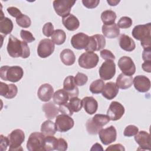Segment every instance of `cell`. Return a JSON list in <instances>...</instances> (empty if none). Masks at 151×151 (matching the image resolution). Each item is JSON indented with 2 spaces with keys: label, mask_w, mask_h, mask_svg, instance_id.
<instances>
[{
  "label": "cell",
  "mask_w": 151,
  "mask_h": 151,
  "mask_svg": "<svg viewBox=\"0 0 151 151\" xmlns=\"http://www.w3.org/2000/svg\"><path fill=\"white\" fill-rule=\"evenodd\" d=\"M8 54L13 58H27L30 55V50L25 41H21L12 35H10L6 47Z\"/></svg>",
  "instance_id": "6da1fadb"
},
{
  "label": "cell",
  "mask_w": 151,
  "mask_h": 151,
  "mask_svg": "<svg viewBox=\"0 0 151 151\" xmlns=\"http://www.w3.org/2000/svg\"><path fill=\"white\" fill-rule=\"evenodd\" d=\"M132 36L141 42L144 50H151V23L137 25L132 32Z\"/></svg>",
  "instance_id": "7a4b0ae2"
},
{
  "label": "cell",
  "mask_w": 151,
  "mask_h": 151,
  "mask_svg": "<svg viewBox=\"0 0 151 151\" xmlns=\"http://www.w3.org/2000/svg\"><path fill=\"white\" fill-rule=\"evenodd\" d=\"M23 75V69L18 65H4L0 68V77L5 81L18 82L22 78Z\"/></svg>",
  "instance_id": "3957f363"
},
{
  "label": "cell",
  "mask_w": 151,
  "mask_h": 151,
  "mask_svg": "<svg viewBox=\"0 0 151 151\" xmlns=\"http://www.w3.org/2000/svg\"><path fill=\"white\" fill-rule=\"evenodd\" d=\"M7 137L9 140V151H19L23 150L21 144L25 140V134L22 130H14Z\"/></svg>",
  "instance_id": "277c9868"
},
{
  "label": "cell",
  "mask_w": 151,
  "mask_h": 151,
  "mask_svg": "<svg viewBox=\"0 0 151 151\" xmlns=\"http://www.w3.org/2000/svg\"><path fill=\"white\" fill-rule=\"evenodd\" d=\"M99 61V57L97 54L92 51H86L79 57L78 63L81 67L91 69L97 65Z\"/></svg>",
  "instance_id": "5b68a950"
},
{
  "label": "cell",
  "mask_w": 151,
  "mask_h": 151,
  "mask_svg": "<svg viewBox=\"0 0 151 151\" xmlns=\"http://www.w3.org/2000/svg\"><path fill=\"white\" fill-rule=\"evenodd\" d=\"M45 136L40 132L32 133L28 139L27 148L29 151H44V141Z\"/></svg>",
  "instance_id": "8992f818"
},
{
  "label": "cell",
  "mask_w": 151,
  "mask_h": 151,
  "mask_svg": "<svg viewBox=\"0 0 151 151\" xmlns=\"http://www.w3.org/2000/svg\"><path fill=\"white\" fill-rule=\"evenodd\" d=\"M76 2L71 0H55L53 1V7L57 14L63 18L70 14Z\"/></svg>",
  "instance_id": "52a82bcc"
},
{
  "label": "cell",
  "mask_w": 151,
  "mask_h": 151,
  "mask_svg": "<svg viewBox=\"0 0 151 151\" xmlns=\"http://www.w3.org/2000/svg\"><path fill=\"white\" fill-rule=\"evenodd\" d=\"M74 122L71 116L61 114L56 116L55 125L57 131L60 132H65L74 126Z\"/></svg>",
  "instance_id": "ba28073f"
},
{
  "label": "cell",
  "mask_w": 151,
  "mask_h": 151,
  "mask_svg": "<svg viewBox=\"0 0 151 151\" xmlns=\"http://www.w3.org/2000/svg\"><path fill=\"white\" fill-rule=\"evenodd\" d=\"M99 73L102 80L111 79L116 74V64L113 60H106L100 66Z\"/></svg>",
  "instance_id": "9c48e42d"
},
{
  "label": "cell",
  "mask_w": 151,
  "mask_h": 151,
  "mask_svg": "<svg viewBox=\"0 0 151 151\" xmlns=\"http://www.w3.org/2000/svg\"><path fill=\"white\" fill-rule=\"evenodd\" d=\"M55 49L54 43L48 38L41 40L37 47V54L41 58H47L51 55Z\"/></svg>",
  "instance_id": "30bf717a"
},
{
  "label": "cell",
  "mask_w": 151,
  "mask_h": 151,
  "mask_svg": "<svg viewBox=\"0 0 151 151\" xmlns=\"http://www.w3.org/2000/svg\"><path fill=\"white\" fill-rule=\"evenodd\" d=\"M106 45V39L101 34H95L89 37L87 47L84 49L86 51H99L104 48Z\"/></svg>",
  "instance_id": "8fae6325"
},
{
  "label": "cell",
  "mask_w": 151,
  "mask_h": 151,
  "mask_svg": "<svg viewBox=\"0 0 151 151\" xmlns=\"http://www.w3.org/2000/svg\"><path fill=\"white\" fill-rule=\"evenodd\" d=\"M98 133L101 142L104 145H108L115 142L117 138L116 129L113 126L101 129Z\"/></svg>",
  "instance_id": "7c38bea8"
},
{
  "label": "cell",
  "mask_w": 151,
  "mask_h": 151,
  "mask_svg": "<svg viewBox=\"0 0 151 151\" xmlns=\"http://www.w3.org/2000/svg\"><path fill=\"white\" fill-rule=\"evenodd\" d=\"M118 66L122 73L132 76L136 71V66L132 59L127 56H123L118 61Z\"/></svg>",
  "instance_id": "4fadbf2b"
},
{
  "label": "cell",
  "mask_w": 151,
  "mask_h": 151,
  "mask_svg": "<svg viewBox=\"0 0 151 151\" xmlns=\"http://www.w3.org/2000/svg\"><path fill=\"white\" fill-rule=\"evenodd\" d=\"M124 107L120 103L113 101L109 106L107 111V115L111 120L116 121L122 118L124 113Z\"/></svg>",
  "instance_id": "5bb4252c"
},
{
  "label": "cell",
  "mask_w": 151,
  "mask_h": 151,
  "mask_svg": "<svg viewBox=\"0 0 151 151\" xmlns=\"http://www.w3.org/2000/svg\"><path fill=\"white\" fill-rule=\"evenodd\" d=\"M89 36L83 32H78L74 35L71 39V44L77 50L85 49L88 44Z\"/></svg>",
  "instance_id": "9a60e30c"
},
{
  "label": "cell",
  "mask_w": 151,
  "mask_h": 151,
  "mask_svg": "<svg viewBox=\"0 0 151 151\" xmlns=\"http://www.w3.org/2000/svg\"><path fill=\"white\" fill-rule=\"evenodd\" d=\"M134 88L140 93H146L150 88V81L149 78L143 75L136 76L133 80Z\"/></svg>",
  "instance_id": "2e32d148"
},
{
  "label": "cell",
  "mask_w": 151,
  "mask_h": 151,
  "mask_svg": "<svg viewBox=\"0 0 151 151\" xmlns=\"http://www.w3.org/2000/svg\"><path fill=\"white\" fill-rule=\"evenodd\" d=\"M63 89L68 93L70 98L78 96V88L75 83L74 77L73 76H69L64 79Z\"/></svg>",
  "instance_id": "e0dca14e"
},
{
  "label": "cell",
  "mask_w": 151,
  "mask_h": 151,
  "mask_svg": "<svg viewBox=\"0 0 151 151\" xmlns=\"http://www.w3.org/2000/svg\"><path fill=\"white\" fill-rule=\"evenodd\" d=\"M134 140L141 150H150V136L147 132L141 130L134 135Z\"/></svg>",
  "instance_id": "ac0fdd59"
},
{
  "label": "cell",
  "mask_w": 151,
  "mask_h": 151,
  "mask_svg": "<svg viewBox=\"0 0 151 151\" xmlns=\"http://www.w3.org/2000/svg\"><path fill=\"white\" fill-rule=\"evenodd\" d=\"M54 94V89L51 85L45 83L40 86L37 91V96L39 99L42 101H48L51 100Z\"/></svg>",
  "instance_id": "d6986e66"
},
{
  "label": "cell",
  "mask_w": 151,
  "mask_h": 151,
  "mask_svg": "<svg viewBox=\"0 0 151 151\" xmlns=\"http://www.w3.org/2000/svg\"><path fill=\"white\" fill-rule=\"evenodd\" d=\"M18 93V88L14 84H7L1 82L0 84V95L6 99H11L14 98Z\"/></svg>",
  "instance_id": "ffe728a7"
},
{
  "label": "cell",
  "mask_w": 151,
  "mask_h": 151,
  "mask_svg": "<svg viewBox=\"0 0 151 151\" xmlns=\"http://www.w3.org/2000/svg\"><path fill=\"white\" fill-rule=\"evenodd\" d=\"M82 103L84 110L88 114H94L98 109V103L93 97H84L82 99Z\"/></svg>",
  "instance_id": "44dd1931"
},
{
  "label": "cell",
  "mask_w": 151,
  "mask_h": 151,
  "mask_svg": "<svg viewBox=\"0 0 151 151\" xmlns=\"http://www.w3.org/2000/svg\"><path fill=\"white\" fill-rule=\"evenodd\" d=\"M119 93V87L115 83L110 81L105 84L102 96L107 100L113 99Z\"/></svg>",
  "instance_id": "7402d4cb"
},
{
  "label": "cell",
  "mask_w": 151,
  "mask_h": 151,
  "mask_svg": "<svg viewBox=\"0 0 151 151\" xmlns=\"http://www.w3.org/2000/svg\"><path fill=\"white\" fill-rule=\"evenodd\" d=\"M62 22L64 26L69 31H75L80 26V22L78 18L74 15L70 14L62 19Z\"/></svg>",
  "instance_id": "603a6c76"
},
{
  "label": "cell",
  "mask_w": 151,
  "mask_h": 151,
  "mask_svg": "<svg viewBox=\"0 0 151 151\" xmlns=\"http://www.w3.org/2000/svg\"><path fill=\"white\" fill-rule=\"evenodd\" d=\"M119 45L122 50L127 52H131L136 48V44L133 40L126 34H122L120 35Z\"/></svg>",
  "instance_id": "cb8c5ba5"
},
{
  "label": "cell",
  "mask_w": 151,
  "mask_h": 151,
  "mask_svg": "<svg viewBox=\"0 0 151 151\" xmlns=\"http://www.w3.org/2000/svg\"><path fill=\"white\" fill-rule=\"evenodd\" d=\"M13 23L11 19L4 17L3 12L1 10V14L0 17V32L4 35L6 36L9 34L13 29Z\"/></svg>",
  "instance_id": "d4e9b609"
},
{
  "label": "cell",
  "mask_w": 151,
  "mask_h": 151,
  "mask_svg": "<svg viewBox=\"0 0 151 151\" xmlns=\"http://www.w3.org/2000/svg\"><path fill=\"white\" fill-rule=\"evenodd\" d=\"M103 35L110 39L117 38L120 34V29L115 23L111 25H103L102 26Z\"/></svg>",
  "instance_id": "484cf974"
},
{
  "label": "cell",
  "mask_w": 151,
  "mask_h": 151,
  "mask_svg": "<svg viewBox=\"0 0 151 151\" xmlns=\"http://www.w3.org/2000/svg\"><path fill=\"white\" fill-rule=\"evenodd\" d=\"M42 109L45 113V117L49 120L54 119L59 112V109L52 101L45 103Z\"/></svg>",
  "instance_id": "4316f807"
},
{
  "label": "cell",
  "mask_w": 151,
  "mask_h": 151,
  "mask_svg": "<svg viewBox=\"0 0 151 151\" xmlns=\"http://www.w3.org/2000/svg\"><path fill=\"white\" fill-rule=\"evenodd\" d=\"M133 77L125 75L123 73L120 74L116 79V85L121 89L125 90L130 88L133 84Z\"/></svg>",
  "instance_id": "83f0119b"
},
{
  "label": "cell",
  "mask_w": 151,
  "mask_h": 151,
  "mask_svg": "<svg viewBox=\"0 0 151 151\" xmlns=\"http://www.w3.org/2000/svg\"><path fill=\"white\" fill-rule=\"evenodd\" d=\"M60 57L62 63L66 65H71L74 64L76 61V56L74 53L70 49L63 50L61 52Z\"/></svg>",
  "instance_id": "f1b7e54d"
},
{
  "label": "cell",
  "mask_w": 151,
  "mask_h": 151,
  "mask_svg": "<svg viewBox=\"0 0 151 151\" xmlns=\"http://www.w3.org/2000/svg\"><path fill=\"white\" fill-rule=\"evenodd\" d=\"M52 97L54 103L59 106L67 103L70 99L68 93L64 89H59L57 90L54 93Z\"/></svg>",
  "instance_id": "f546056e"
},
{
  "label": "cell",
  "mask_w": 151,
  "mask_h": 151,
  "mask_svg": "<svg viewBox=\"0 0 151 151\" xmlns=\"http://www.w3.org/2000/svg\"><path fill=\"white\" fill-rule=\"evenodd\" d=\"M56 131L55 123L50 120L44 121L41 126V132L44 136H53Z\"/></svg>",
  "instance_id": "4dcf8cb0"
},
{
  "label": "cell",
  "mask_w": 151,
  "mask_h": 151,
  "mask_svg": "<svg viewBox=\"0 0 151 151\" xmlns=\"http://www.w3.org/2000/svg\"><path fill=\"white\" fill-rule=\"evenodd\" d=\"M116 17V12L111 10L104 11L101 14V19L104 25H111L114 24Z\"/></svg>",
  "instance_id": "1f68e13d"
},
{
  "label": "cell",
  "mask_w": 151,
  "mask_h": 151,
  "mask_svg": "<svg viewBox=\"0 0 151 151\" xmlns=\"http://www.w3.org/2000/svg\"><path fill=\"white\" fill-rule=\"evenodd\" d=\"M58 144V139L53 136H47L44 138V151H51L56 150Z\"/></svg>",
  "instance_id": "d6a6232c"
},
{
  "label": "cell",
  "mask_w": 151,
  "mask_h": 151,
  "mask_svg": "<svg viewBox=\"0 0 151 151\" xmlns=\"http://www.w3.org/2000/svg\"><path fill=\"white\" fill-rule=\"evenodd\" d=\"M66 40L65 32L60 29L54 30L52 35H51V40L56 45L63 44Z\"/></svg>",
  "instance_id": "836d02e7"
},
{
  "label": "cell",
  "mask_w": 151,
  "mask_h": 151,
  "mask_svg": "<svg viewBox=\"0 0 151 151\" xmlns=\"http://www.w3.org/2000/svg\"><path fill=\"white\" fill-rule=\"evenodd\" d=\"M105 83L103 80L97 79L93 81L90 86V91L93 94H99L102 93Z\"/></svg>",
  "instance_id": "e575fe53"
},
{
  "label": "cell",
  "mask_w": 151,
  "mask_h": 151,
  "mask_svg": "<svg viewBox=\"0 0 151 151\" xmlns=\"http://www.w3.org/2000/svg\"><path fill=\"white\" fill-rule=\"evenodd\" d=\"M91 120L97 126L101 128L103 126L107 124L110 120L109 117L107 115L101 114H95Z\"/></svg>",
  "instance_id": "d590c367"
},
{
  "label": "cell",
  "mask_w": 151,
  "mask_h": 151,
  "mask_svg": "<svg viewBox=\"0 0 151 151\" xmlns=\"http://www.w3.org/2000/svg\"><path fill=\"white\" fill-rule=\"evenodd\" d=\"M67 103L73 112H78L83 107L82 100L77 97L70 98L69 102Z\"/></svg>",
  "instance_id": "8d00e7d4"
},
{
  "label": "cell",
  "mask_w": 151,
  "mask_h": 151,
  "mask_svg": "<svg viewBox=\"0 0 151 151\" xmlns=\"http://www.w3.org/2000/svg\"><path fill=\"white\" fill-rule=\"evenodd\" d=\"M16 22L17 24L22 28H28L31 24V21L30 18L24 14H22L21 15L17 18Z\"/></svg>",
  "instance_id": "74e56055"
},
{
  "label": "cell",
  "mask_w": 151,
  "mask_h": 151,
  "mask_svg": "<svg viewBox=\"0 0 151 151\" xmlns=\"http://www.w3.org/2000/svg\"><path fill=\"white\" fill-rule=\"evenodd\" d=\"M86 129L88 134H97L102 129L101 127L97 126L91 119H88L86 124Z\"/></svg>",
  "instance_id": "f35d334b"
},
{
  "label": "cell",
  "mask_w": 151,
  "mask_h": 151,
  "mask_svg": "<svg viewBox=\"0 0 151 151\" xmlns=\"http://www.w3.org/2000/svg\"><path fill=\"white\" fill-rule=\"evenodd\" d=\"M132 23H133L132 19L130 17L124 16L120 18L117 25L119 27V28L126 29L130 27L132 25Z\"/></svg>",
  "instance_id": "ab89813d"
},
{
  "label": "cell",
  "mask_w": 151,
  "mask_h": 151,
  "mask_svg": "<svg viewBox=\"0 0 151 151\" xmlns=\"http://www.w3.org/2000/svg\"><path fill=\"white\" fill-rule=\"evenodd\" d=\"M74 81L77 86H82L87 83L88 81L87 76L82 73H77L74 77Z\"/></svg>",
  "instance_id": "60d3db41"
},
{
  "label": "cell",
  "mask_w": 151,
  "mask_h": 151,
  "mask_svg": "<svg viewBox=\"0 0 151 151\" xmlns=\"http://www.w3.org/2000/svg\"><path fill=\"white\" fill-rule=\"evenodd\" d=\"M20 36L23 41H25L27 43H31L35 40L32 33L29 31L22 29L20 32Z\"/></svg>",
  "instance_id": "b9f144b4"
},
{
  "label": "cell",
  "mask_w": 151,
  "mask_h": 151,
  "mask_svg": "<svg viewBox=\"0 0 151 151\" xmlns=\"http://www.w3.org/2000/svg\"><path fill=\"white\" fill-rule=\"evenodd\" d=\"M138 132H139V129L137 126L130 124L126 127L123 132V134L124 136L132 137L136 134Z\"/></svg>",
  "instance_id": "7bdbcfd3"
},
{
  "label": "cell",
  "mask_w": 151,
  "mask_h": 151,
  "mask_svg": "<svg viewBox=\"0 0 151 151\" xmlns=\"http://www.w3.org/2000/svg\"><path fill=\"white\" fill-rule=\"evenodd\" d=\"M42 33L43 34L46 36L47 37H51V35H52L54 30V26L52 25V24L50 22H47L45 23L43 27H42Z\"/></svg>",
  "instance_id": "ee69618b"
},
{
  "label": "cell",
  "mask_w": 151,
  "mask_h": 151,
  "mask_svg": "<svg viewBox=\"0 0 151 151\" xmlns=\"http://www.w3.org/2000/svg\"><path fill=\"white\" fill-rule=\"evenodd\" d=\"M100 56L105 60H114V55L109 50L104 49L100 51Z\"/></svg>",
  "instance_id": "f6af8a7d"
},
{
  "label": "cell",
  "mask_w": 151,
  "mask_h": 151,
  "mask_svg": "<svg viewBox=\"0 0 151 151\" xmlns=\"http://www.w3.org/2000/svg\"><path fill=\"white\" fill-rule=\"evenodd\" d=\"M82 3L85 7L88 9H93L98 6L100 0H83Z\"/></svg>",
  "instance_id": "bcb514c9"
},
{
  "label": "cell",
  "mask_w": 151,
  "mask_h": 151,
  "mask_svg": "<svg viewBox=\"0 0 151 151\" xmlns=\"http://www.w3.org/2000/svg\"><path fill=\"white\" fill-rule=\"evenodd\" d=\"M6 10H7V12H8V14H9L10 15H11L12 17H15L16 18L22 14L21 13V11L18 8H17V7H15V6L8 7L6 9Z\"/></svg>",
  "instance_id": "7dc6e473"
},
{
  "label": "cell",
  "mask_w": 151,
  "mask_h": 151,
  "mask_svg": "<svg viewBox=\"0 0 151 151\" xmlns=\"http://www.w3.org/2000/svg\"><path fill=\"white\" fill-rule=\"evenodd\" d=\"M58 109H59V111H60L62 114H67V115H68L70 116H72L73 114V112L72 111V110L70 108L67 103L64 104L60 106Z\"/></svg>",
  "instance_id": "c3c4849f"
},
{
  "label": "cell",
  "mask_w": 151,
  "mask_h": 151,
  "mask_svg": "<svg viewBox=\"0 0 151 151\" xmlns=\"http://www.w3.org/2000/svg\"><path fill=\"white\" fill-rule=\"evenodd\" d=\"M68 148V144L63 138L58 139V144L56 150L59 151H65Z\"/></svg>",
  "instance_id": "681fc988"
},
{
  "label": "cell",
  "mask_w": 151,
  "mask_h": 151,
  "mask_svg": "<svg viewBox=\"0 0 151 151\" xmlns=\"http://www.w3.org/2000/svg\"><path fill=\"white\" fill-rule=\"evenodd\" d=\"M1 138V142H0V146H1V150L5 151L6 150L7 147L9 146V140L8 137H5L4 135L1 134L0 136Z\"/></svg>",
  "instance_id": "f907efd6"
},
{
  "label": "cell",
  "mask_w": 151,
  "mask_h": 151,
  "mask_svg": "<svg viewBox=\"0 0 151 151\" xmlns=\"http://www.w3.org/2000/svg\"><path fill=\"white\" fill-rule=\"evenodd\" d=\"M106 150H120V151H124L125 150V149L124 146L120 144H114L109 146L107 148H106Z\"/></svg>",
  "instance_id": "816d5d0a"
},
{
  "label": "cell",
  "mask_w": 151,
  "mask_h": 151,
  "mask_svg": "<svg viewBox=\"0 0 151 151\" xmlns=\"http://www.w3.org/2000/svg\"><path fill=\"white\" fill-rule=\"evenodd\" d=\"M151 50H144L142 53V58L145 61H151Z\"/></svg>",
  "instance_id": "f5cc1de1"
},
{
  "label": "cell",
  "mask_w": 151,
  "mask_h": 151,
  "mask_svg": "<svg viewBox=\"0 0 151 151\" xmlns=\"http://www.w3.org/2000/svg\"><path fill=\"white\" fill-rule=\"evenodd\" d=\"M142 69L147 73L151 72V61H145L142 65Z\"/></svg>",
  "instance_id": "db71d44e"
},
{
  "label": "cell",
  "mask_w": 151,
  "mask_h": 151,
  "mask_svg": "<svg viewBox=\"0 0 151 151\" xmlns=\"http://www.w3.org/2000/svg\"><path fill=\"white\" fill-rule=\"evenodd\" d=\"M103 150V149L101 147V145L99 144V143H96L94 145H93V147L91 149V150Z\"/></svg>",
  "instance_id": "11a10c76"
},
{
  "label": "cell",
  "mask_w": 151,
  "mask_h": 151,
  "mask_svg": "<svg viewBox=\"0 0 151 151\" xmlns=\"http://www.w3.org/2000/svg\"><path fill=\"white\" fill-rule=\"evenodd\" d=\"M120 1L117 0H107V2L110 5V6H116L117 5Z\"/></svg>",
  "instance_id": "9f6ffc18"
}]
</instances>
